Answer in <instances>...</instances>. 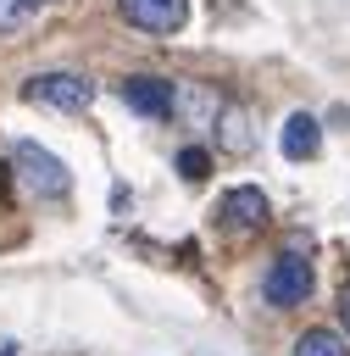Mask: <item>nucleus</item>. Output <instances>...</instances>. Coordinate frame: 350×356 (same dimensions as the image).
<instances>
[{"label":"nucleus","mask_w":350,"mask_h":356,"mask_svg":"<svg viewBox=\"0 0 350 356\" xmlns=\"http://www.w3.org/2000/svg\"><path fill=\"white\" fill-rule=\"evenodd\" d=\"M11 161H17V178H22L33 195H44V200H61V195L72 189V172L61 167V156H50V150L33 145V139H17Z\"/></svg>","instance_id":"obj_1"},{"label":"nucleus","mask_w":350,"mask_h":356,"mask_svg":"<svg viewBox=\"0 0 350 356\" xmlns=\"http://www.w3.org/2000/svg\"><path fill=\"white\" fill-rule=\"evenodd\" d=\"M22 95L39 100V106H56V111H83L94 100V83L83 72H39V78L22 83Z\"/></svg>","instance_id":"obj_2"},{"label":"nucleus","mask_w":350,"mask_h":356,"mask_svg":"<svg viewBox=\"0 0 350 356\" xmlns=\"http://www.w3.org/2000/svg\"><path fill=\"white\" fill-rule=\"evenodd\" d=\"M261 295H267L272 306H300V300L311 295V261H306L300 250H283V256L267 267V278H261Z\"/></svg>","instance_id":"obj_3"},{"label":"nucleus","mask_w":350,"mask_h":356,"mask_svg":"<svg viewBox=\"0 0 350 356\" xmlns=\"http://www.w3.org/2000/svg\"><path fill=\"white\" fill-rule=\"evenodd\" d=\"M117 6L139 33H156V39H172L189 22V0H117Z\"/></svg>","instance_id":"obj_4"},{"label":"nucleus","mask_w":350,"mask_h":356,"mask_svg":"<svg viewBox=\"0 0 350 356\" xmlns=\"http://www.w3.org/2000/svg\"><path fill=\"white\" fill-rule=\"evenodd\" d=\"M217 222H222L228 234H256V228L267 222V195H261L256 184L228 189V195L217 200Z\"/></svg>","instance_id":"obj_5"},{"label":"nucleus","mask_w":350,"mask_h":356,"mask_svg":"<svg viewBox=\"0 0 350 356\" xmlns=\"http://www.w3.org/2000/svg\"><path fill=\"white\" fill-rule=\"evenodd\" d=\"M122 106H133L139 117H172V106H178V95H172V83L167 78H122Z\"/></svg>","instance_id":"obj_6"},{"label":"nucleus","mask_w":350,"mask_h":356,"mask_svg":"<svg viewBox=\"0 0 350 356\" xmlns=\"http://www.w3.org/2000/svg\"><path fill=\"white\" fill-rule=\"evenodd\" d=\"M278 145H283V156H289V161H311V156L322 150V122H317L311 111H294V117L283 122Z\"/></svg>","instance_id":"obj_7"},{"label":"nucleus","mask_w":350,"mask_h":356,"mask_svg":"<svg viewBox=\"0 0 350 356\" xmlns=\"http://www.w3.org/2000/svg\"><path fill=\"white\" fill-rule=\"evenodd\" d=\"M217 145L233 150V156H244V150L256 145V128H250V111H244V106H222V111H217Z\"/></svg>","instance_id":"obj_8"},{"label":"nucleus","mask_w":350,"mask_h":356,"mask_svg":"<svg viewBox=\"0 0 350 356\" xmlns=\"http://www.w3.org/2000/svg\"><path fill=\"white\" fill-rule=\"evenodd\" d=\"M294 356H350V339L333 334V328H306L294 339Z\"/></svg>","instance_id":"obj_9"},{"label":"nucleus","mask_w":350,"mask_h":356,"mask_svg":"<svg viewBox=\"0 0 350 356\" xmlns=\"http://www.w3.org/2000/svg\"><path fill=\"white\" fill-rule=\"evenodd\" d=\"M178 172H183L189 184H200V178L211 172V156H206L200 145H183V150H178Z\"/></svg>","instance_id":"obj_10"},{"label":"nucleus","mask_w":350,"mask_h":356,"mask_svg":"<svg viewBox=\"0 0 350 356\" xmlns=\"http://www.w3.org/2000/svg\"><path fill=\"white\" fill-rule=\"evenodd\" d=\"M28 11H33L28 0H0V33H17L28 22Z\"/></svg>","instance_id":"obj_11"},{"label":"nucleus","mask_w":350,"mask_h":356,"mask_svg":"<svg viewBox=\"0 0 350 356\" xmlns=\"http://www.w3.org/2000/svg\"><path fill=\"white\" fill-rule=\"evenodd\" d=\"M339 317H344V328H350V289H344V300H339Z\"/></svg>","instance_id":"obj_12"},{"label":"nucleus","mask_w":350,"mask_h":356,"mask_svg":"<svg viewBox=\"0 0 350 356\" xmlns=\"http://www.w3.org/2000/svg\"><path fill=\"white\" fill-rule=\"evenodd\" d=\"M0 356H11V345H0Z\"/></svg>","instance_id":"obj_13"},{"label":"nucleus","mask_w":350,"mask_h":356,"mask_svg":"<svg viewBox=\"0 0 350 356\" xmlns=\"http://www.w3.org/2000/svg\"><path fill=\"white\" fill-rule=\"evenodd\" d=\"M28 6H50V0H28Z\"/></svg>","instance_id":"obj_14"}]
</instances>
